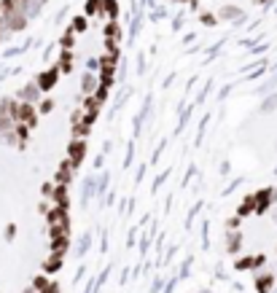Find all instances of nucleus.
Here are the masks:
<instances>
[{"label": "nucleus", "mask_w": 277, "mask_h": 293, "mask_svg": "<svg viewBox=\"0 0 277 293\" xmlns=\"http://www.w3.org/2000/svg\"><path fill=\"white\" fill-rule=\"evenodd\" d=\"M221 14L226 16V19H229V16H232V19H240V16H242V11H240V8H229V5H226V8L221 11Z\"/></svg>", "instance_id": "nucleus-1"}, {"label": "nucleus", "mask_w": 277, "mask_h": 293, "mask_svg": "<svg viewBox=\"0 0 277 293\" xmlns=\"http://www.w3.org/2000/svg\"><path fill=\"white\" fill-rule=\"evenodd\" d=\"M275 105H277V97H272V99H267V105H264V108H267V110H269V108H275Z\"/></svg>", "instance_id": "nucleus-2"}, {"label": "nucleus", "mask_w": 277, "mask_h": 293, "mask_svg": "<svg viewBox=\"0 0 277 293\" xmlns=\"http://www.w3.org/2000/svg\"><path fill=\"white\" fill-rule=\"evenodd\" d=\"M27 293H32V291H27Z\"/></svg>", "instance_id": "nucleus-3"}]
</instances>
